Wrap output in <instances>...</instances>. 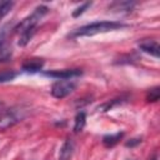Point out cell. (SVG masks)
Instances as JSON below:
<instances>
[{
  "label": "cell",
  "instance_id": "13",
  "mask_svg": "<svg viewBox=\"0 0 160 160\" xmlns=\"http://www.w3.org/2000/svg\"><path fill=\"white\" fill-rule=\"evenodd\" d=\"M14 2L12 1H0V20L8 15L10 12V10L12 9Z\"/></svg>",
  "mask_w": 160,
  "mask_h": 160
},
{
  "label": "cell",
  "instance_id": "14",
  "mask_svg": "<svg viewBox=\"0 0 160 160\" xmlns=\"http://www.w3.org/2000/svg\"><path fill=\"white\" fill-rule=\"evenodd\" d=\"M159 96H160V89L159 86H155V88H151L146 95V100L149 102H155L159 100Z\"/></svg>",
  "mask_w": 160,
  "mask_h": 160
},
{
  "label": "cell",
  "instance_id": "3",
  "mask_svg": "<svg viewBox=\"0 0 160 160\" xmlns=\"http://www.w3.org/2000/svg\"><path fill=\"white\" fill-rule=\"evenodd\" d=\"M25 114L21 109H6L0 114V129H8L21 121Z\"/></svg>",
  "mask_w": 160,
  "mask_h": 160
},
{
  "label": "cell",
  "instance_id": "12",
  "mask_svg": "<svg viewBox=\"0 0 160 160\" xmlns=\"http://www.w3.org/2000/svg\"><path fill=\"white\" fill-rule=\"evenodd\" d=\"M35 32H36V29H31V30H26V31L21 32L18 44H19L20 46H25V45L32 39V36L35 35Z\"/></svg>",
  "mask_w": 160,
  "mask_h": 160
},
{
  "label": "cell",
  "instance_id": "4",
  "mask_svg": "<svg viewBox=\"0 0 160 160\" xmlns=\"http://www.w3.org/2000/svg\"><path fill=\"white\" fill-rule=\"evenodd\" d=\"M76 88V82L72 80H58L51 86V95L56 99H62L70 95Z\"/></svg>",
  "mask_w": 160,
  "mask_h": 160
},
{
  "label": "cell",
  "instance_id": "8",
  "mask_svg": "<svg viewBox=\"0 0 160 160\" xmlns=\"http://www.w3.org/2000/svg\"><path fill=\"white\" fill-rule=\"evenodd\" d=\"M135 6L134 1H115L109 5V10L120 11V12H129Z\"/></svg>",
  "mask_w": 160,
  "mask_h": 160
},
{
  "label": "cell",
  "instance_id": "17",
  "mask_svg": "<svg viewBox=\"0 0 160 160\" xmlns=\"http://www.w3.org/2000/svg\"><path fill=\"white\" fill-rule=\"evenodd\" d=\"M91 1H88V2H84L81 6H79V8H76L74 11H72V16L74 18H78V16H80L82 12H85V10H88L90 6H91Z\"/></svg>",
  "mask_w": 160,
  "mask_h": 160
},
{
  "label": "cell",
  "instance_id": "16",
  "mask_svg": "<svg viewBox=\"0 0 160 160\" xmlns=\"http://www.w3.org/2000/svg\"><path fill=\"white\" fill-rule=\"evenodd\" d=\"M16 72L12 71V70H5V71H1L0 72V82H8V81H11L16 78Z\"/></svg>",
  "mask_w": 160,
  "mask_h": 160
},
{
  "label": "cell",
  "instance_id": "15",
  "mask_svg": "<svg viewBox=\"0 0 160 160\" xmlns=\"http://www.w3.org/2000/svg\"><path fill=\"white\" fill-rule=\"evenodd\" d=\"M121 102H122V101H121V99H112V100H110V101H106V102H104L102 105L98 106V110H99V111H108V110L112 109L115 105H118V104H121Z\"/></svg>",
  "mask_w": 160,
  "mask_h": 160
},
{
  "label": "cell",
  "instance_id": "11",
  "mask_svg": "<svg viewBox=\"0 0 160 160\" xmlns=\"http://www.w3.org/2000/svg\"><path fill=\"white\" fill-rule=\"evenodd\" d=\"M86 124V114L84 111H79L75 116V125H74V131L80 132Z\"/></svg>",
  "mask_w": 160,
  "mask_h": 160
},
{
  "label": "cell",
  "instance_id": "18",
  "mask_svg": "<svg viewBox=\"0 0 160 160\" xmlns=\"http://www.w3.org/2000/svg\"><path fill=\"white\" fill-rule=\"evenodd\" d=\"M9 30H10V24H6L2 28H0V48L5 45V39L9 34Z\"/></svg>",
  "mask_w": 160,
  "mask_h": 160
},
{
  "label": "cell",
  "instance_id": "5",
  "mask_svg": "<svg viewBox=\"0 0 160 160\" xmlns=\"http://www.w3.org/2000/svg\"><path fill=\"white\" fill-rule=\"evenodd\" d=\"M82 71L80 69H64V70H51V71H45L44 75L49 78H54L58 80H70L72 78L80 76Z\"/></svg>",
  "mask_w": 160,
  "mask_h": 160
},
{
  "label": "cell",
  "instance_id": "19",
  "mask_svg": "<svg viewBox=\"0 0 160 160\" xmlns=\"http://www.w3.org/2000/svg\"><path fill=\"white\" fill-rule=\"evenodd\" d=\"M140 142H141V138H132V139H130V140H128V141L125 142V146H126V148H135V146H138Z\"/></svg>",
  "mask_w": 160,
  "mask_h": 160
},
{
  "label": "cell",
  "instance_id": "7",
  "mask_svg": "<svg viewBox=\"0 0 160 160\" xmlns=\"http://www.w3.org/2000/svg\"><path fill=\"white\" fill-rule=\"evenodd\" d=\"M74 148H75L74 141L71 139H66L60 148L59 160H70L72 156V152H74Z\"/></svg>",
  "mask_w": 160,
  "mask_h": 160
},
{
  "label": "cell",
  "instance_id": "22",
  "mask_svg": "<svg viewBox=\"0 0 160 160\" xmlns=\"http://www.w3.org/2000/svg\"><path fill=\"white\" fill-rule=\"evenodd\" d=\"M129 160H130V159H129Z\"/></svg>",
  "mask_w": 160,
  "mask_h": 160
},
{
  "label": "cell",
  "instance_id": "9",
  "mask_svg": "<svg viewBox=\"0 0 160 160\" xmlns=\"http://www.w3.org/2000/svg\"><path fill=\"white\" fill-rule=\"evenodd\" d=\"M44 66V61L41 59H32L22 64V70L25 72H39Z\"/></svg>",
  "mask_w": 160,
  "mask_h": 160
},
{
  "label": "cell",
  "instance_id": "21",
  "mask_svg": "<svg viewBox=\"0 0 160 160\" xmlns=\"http://www.w3.org/2000/svg\"><path fill=\"white\" fill-rule=\"evenodd\" d=\"M150 160H158V156H156V155H154V156H152Z\"/></svg>",
  "mask_w": 160,
  "mask_h": 160
},
{
  "label": "cell",
  "instance_id": "1",
  "mask_svg": "<svg viewBox=\"0 0 160 160\" xmlns=\"http://www.w3.org/2000/svg\"><path fill=\"white\" fill-rule=\"evenodd\" d=\"M128 25L120 21H95L88 25H84L79 29H76L70 36L71 38H79V36H92L100 32H108L118 29L126 28Z\"/></svg>",
  "mask_w": 160,
  "mask_h": 160
},
{
  "label": "cell",
  "instance_id": "2",
  "mask_svg": "<svg viewBox=\"0 0 160 160\" xmlns=\"http://www.w3.org/2000/svg\"><path fill=\"white\" fill-rule=\"evenodd\" d=\"M48 10H49V9H48V6H45V5H40V6H38V8L34 10V12H32L31 15L26 16L22 21H20L12 30H15L16 32L21 34V32H24V31H26V30L36 29L38 22H39L40 19L48 12Z\"/></svg>",
  "mask_w": 160,
  "mask_h": 160
},
{
  "label": "cell",
  "instance_id": "20",
  "mask_svg": "<svg viewBox=\"0 0 160 160\" xmlns=\"http://www.w3.org/2000/svg\"><path fill=\"white\" fill-rule=\"evenodd\" d=\"M4 110H5V109H4V104H2V102H0V114H1Z\"/></svg>",
  "mask_w": 160,
  "mask_h": 160
},
{
  "label": "cell",
  "instance_id": "6",
  "mask_svg": "<svg viewBox=\"0 0 160 160\" xmlns=\"http://www.w3.org/2000/svg\"><path fill=\"white\" fill-rule=\"evenodd\" d=\"M139 48L140 50H142L144 52H148L155 58H159V44L155 40H144L141 42H139Z\"/></svg>",
  "mask_w": 160,
  "mask_h": 160
},
{
  "label": "cell",
  "instance_id": "10",
  "mask_svg": "<svg viewBox=\"0 0 160 160\" xmlns=\"http://www.w3.org/2000/svg\"><path fill=\"white\" fill-rule=\"evenodd\" d=\"M122 136H124V132L122 131H119L116 134L105 135L102 138V144H104L105 148H112V146H115L120 141V139H122Z\"/></svg>",
  "mask_w": 160,
  "mask_h": 160
}]
</instances>
